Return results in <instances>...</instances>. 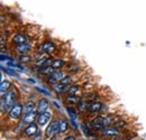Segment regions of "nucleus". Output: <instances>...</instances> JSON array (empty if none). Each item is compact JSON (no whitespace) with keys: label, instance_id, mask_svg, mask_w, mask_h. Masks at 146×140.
I'll use <instances>...</instances> for the list:
<instances>
[{"label":"nucleus","instance_id":"2eb2a0df","mask_svg":"<svg viewBox=\"0 0 146 140\" xmlns=\"http://www.w3.org/2000/svg\"><path fill=\"white\" fill-rule=\"evenodd\" d=\"M13 42L15 43V44H24V43H27V39H26V36L23 35V34H17V35H15L13 37Z\"/></svg>","mask_w":146,"mask_h":140},{"label":"nucleus","instance_id":"bb28decb","mask_svg":"<svg viewBox=\"0 0 146 140\" xmlns=\"http://www.w3.org/2000/svg\"><path fill=\"white\" fill-rule=\"evenodd\" d=\"M62 140H76V137L74 135H68V136H65Z\"/></svg>","mask_w":146,"mask_h":140},{"label":"nucleus","instance_id":"39448f33","mask_svg":"<svg viewBox=\"0 0 146 140\" xmlns=\"http://www.w3.org/2000/svg\"><path fill=\"white\" fill-rule=\"evenodd\" d=\"M38 130H39V129H38V124H37V123H31V124L26 125V127L23 129V135H24L25 137L32 138V137H34V136L36 135Z\"/></svg>","mask_w":146,"mask_h":140},{"label":"nucleus","instance_id":"9d476101","mask_svg":"<svg viewBox=\"0 0 146 140\" xmlns=\"http://www.w3.org/2000/svg\"><path fill=\"white\" fill-rule=\"evenodd\" d=\"M64 77V73L61 72V71H55L54 73L47 77V82L51 83V84H56V83H60Z\"/></svg>","mask_w":146,"mask_h":140},{"label":"nucleus","instance_id":"393cba45","mask_svg":"<svg viewBox=\"0 0 146 140\" xmlns=\"http://www.w3.org/2000/svg\"><path fill=\"white\" fill-rule=\"evenodd\" d=\"M32 139L33 140H42L43 139V131H42V130H38L36 135H35L34 137H32Z\"/></svg>","mask_w":146,"mask_h":140},{"label":"nucleus","instance_id":"1a4fd4ad","mask_svg":"<svg viewBox=\"0 0 146 140\" xmlns=\"http://www.w3.org/2000/svg\"><path fill=\"white\" fill-rule=\"evenodd\" d=\"M54 50H55V45L53 42H44V43H42V44L38 46V48H37L38 53H40V54H44V53H52Z\"/></svg>","mask_w":146,"mask_h":140},{"label":"nucleus","instance_id":"a211bd4d","mask_svg":"<svg viewBox=\"0 0 146 140\" xmlns=\"http://www.w3.org/2000/svg\"><path fill=\"white\" fill-rule=\"evenodd\" d=\"M65 101H66L69 104H75V103H79V102H80V99H79L76 95L68 94L66 98H65Z\"/></svg>","mask_w":146,"mask_h":140},{"label":"nucleus","instance_id":"412c9836","mask_svg":"<svg viewBox=\"0 0 146 140\" xmlns=\"http://www.w3.org/2000/svg\"><path fill=\"white\" fill-rule=\"evenodd\" d=\"M64 65V61L63 59H54L53 62H52V66L54 67V69H60V67H62Z\"/></svg>","mask_w":146,"mask_h":140},{"label":"nucleus","instance_id":"f257e3e1","mask_svg":"<svg viewBox=\"0 0 146 140\" xmlns=\"http://www.w3.org/2000/svg\"><path fill=\"white\" fill-rule=\"evenodd\" d=\"M16 98H17V92L11 88L9 90L2 98H1V110L5 112H9V110L14 106L16 103Z\"/></svg>","mask_w":146,"mask_h":140},{"label":"nucleus","instance_id":"423d86ee","mask_svg":"<svg viewBox=\"0 0 146 140\" xmlns=\"http://www.w3.org/2000/svg\"><path fill=\"white\" fill-rule=\"evenodd\" d=\"M51 119H52V114H51V112L45 111V112L38 113L37 119H36V122H37V124H38V125L44 127V125H46L47 123L51 121Z\"/></svg>","mask_w":146,"mask_h":140},{"label":"nucleus","instance_id":"5701e85b","mask_svg":"<svg viewBox=\"0 0 146 140\" xmlns=\"http://www.w3.org/2000/svg\"><path fill=\"white\" fill-rule=\"evenodd\" d=\"M71 82H72V77H71L70 75L64 76V77H63V80L61 81V83H62V84H64V85H69Z\"/></svg>","mask_w":146,"mask_h":140},{"label":"nucleus","instance_id":"b1692460","mask_svg":"<svg viewBox=\"0 0 146 140\" xmlns=\"http://www.w3.org/2000/svg\"><path fill=\"white\" fill-rule=\"evenodd\" d=\"M19 61L21 62V63H28V62H31V57L29 56H26V55H19Z\"/></svg>","mask_w":146,"mask_h":140},{"label":"nucleus","instance_id":"6e6552de","mask_svg":"<svg viewBox=\"0 0 146 140\" xmlns=\"http://www.w3.org/2000/svg\"><path fill=\"white\" fill-rule=\"evenodd\" d=\"M104 104L99 101H91L89 103H87V106H86V111L87 112H90V113H98L101 111Z\"/></svg>","mask_w":146,"mask_h":140},{"label":"nucleus","instance_id":"ddd939ff","mask_svg":"<svg viewBox=\"0 0 146 140\" xmlns=\"http://www.w3.org/2000/svg\"><path fill=\"white\" fill-rule=\"evenodd\" d=\"M29 50H31V45L28 44V43H24V44H19L16 46V51L18 53H20L21 55L24 54H27V53L29 52Z\"/></svg>","mask_w":146,"mask_h":140},{"label":"nucleus","instance_id":"dca6fc26","mask_svg":"<svg viewBox=\"0 0 146 140\" xmlns=\"http://www.w3.org/2000/svg\"><path fill=\"white\" fill-rule=\"evenodd\" d=\"M9 87H10V82H9V81H2V82H1V87H0V90H1V98L9 91Z\"/></svg>","mask_w":146,"mask_h":140},{"label":"nucleus","instance_id":"f03ea898","mask_svg":"<svg viewBox=\"0 0 146 140\" xmlns=\"http://www.w3.org/2000/svg\"><path fill=\"white\" fill-rule=\"evenodd\" d=\"M99 133L102 138H113V137H120L123 132L120 131L119 128L115 125H109V127L104 128Z\"/></svg>","mask_w":146,"mask_h":140},{"label":"nucleus","instance_id":"f8f14e48","mask_svg":"<svg viewBox=\"0 0 146 140\" xmlns=\"http://www.w3.org/2000/svg\"><path fill=\"white\" fill-rule=\"evenodd\" d=\"M35 109H36V103H35V102H33V101H27V102L24 104V114L34 112Z\"/></svg>","mask_w":146,"mask_h":140},{"label":"nucleus","instance_id":"7ed1b4c3","mask_svg":"<svg viewBox=\"0 0 146 140\" xmlns=\"http://www.w3.org/2000/svg\"><path fill=\"white\" fill-rule=\"evenodd\" d=\"M57 135H60V123H58V119H54L51 121V123L47 125L45 130V138L46 139L53 138Z\"/></svg>","mask_w":146,"mask_h":140},{"label":"nucleus","instance_id":"aec40b11","mask_svg":"<svg viewBox=\"0 0 146 140\" xmlns=\"http://www.w3.org/2000/svg\"><path fill=\"white\" fill-rule=\"evenodd\" d=\"M66 92H68V94L76 95V94H78V92H79V87H78V85H71V87H69V88H68Z\"/></svg>","mask_w":146,"mask_h":140},{"label":"nucleus","instance_id":"4be33fe9","mask_svg":"<svg viewBox=\"0 0 146 140\" xmlns=\"http://www.w3.org/2000/svg\"><path fill=\"white\" fill-rule=\"evenodd\" d=\"M66 111H68V113H69V116H70V118L72 119V120H75L76 119V113H75V110H73L72 108H66Z\"/></svg>","mask_w":146,"mask_h":140},{"label":"nucleus","instance_id":"a878e982","mask_svg":"<svg viewBox=\"0 0 146 140\" xmlns=\"http://www.w3.org/2000/svg\"><path fill=\"white\" fill-rule=\"evenodd\" d=\"M2 71H5L6 73H8V74H10V75H13V76H18V74H17L15 71L10 70V69H7V67H2Z\"/></svg>","mask_w":146,"mask_h":140},{"label":"nucleus","instance_id":"20e7f679","mask_svg":"<svg viewBox=\"0 0 146 140\" xmlns=\"http://www.w3.org/2000/svg\"><path fill=\"white\" fill-rule=\"evenodd\" d=\"M23 114H24V105L19 102H16L8 112V116L11 120H18L21 118Z\"/></svg>","mask_w":146,"mask_h":140},{"label":"nucleus","instance_id":"6ab92c4d","mask_svg":"<svg viewBox=\"0 0 146 140\" xmlns=\"http://www.w3.org/2000/svg\"><path fill=\"white\" fill-rule=\"evenodd\" d=\"M68 88H69L68 85H64V84H62L61 82H60V83H56V84H54V87H53V88H54L57 93H62V92L66 91V90H68Z\"/></svg>","mask_w":146,"mask_h":140},{"label":"nucleus","instance_id":"9b49d317","mask_svg":"<svg viewBox=\"0 0 146 140\" xmlns=\"http://www.w3.org/2000/svg\"><path fill=\"white\" fill-rule=\"evenodd\" d=\"M48 108H50V101L47 99H45V98L39 99L38 102L36 103V111L38 113H42V112L47 111Z\"/></svg>","mask_w":146,"mask_h":140},{"label":"nucleus","instance_id":"0eeeda50","mask_svg":"<svg viewBox=\"0 0 146 140\" xmlns=\"http://www.w3.org/2000/svg\"><path fill=\"white\" fill-rule=\"evenodd\" d=\"M37 116H38V112H37V111L24 114V117L21 118L20 124H21V125H28V124H31V123H34L36 121Z\"/></svg>","mask_w":146,"mask_h":140},{"label":"nucleus","instance_id":"f3484780","mask_svg":"<svg viewBox=\"0 0 146 140\" xmlns=\"http://www.w3.org/2000/svg\"><path fill=\"white\" fill-rule=\"evenodd\" d=\"M58 123H60V133H65L68 131V128H69V124L66 122V120L58 119Z\"/></svg>","mask_w":146,"mask_h":140},{"label":"nucleus","instance_id":"4468645a","mask_svg":"<svg viewBox=\"0 0 146 140\" xmlns=\"http://www.w3.org/2000/svg\"><path fill=\"white\" fill-rule=\"evenodd\" d=\"M55 72V69L52 66V65H50V66H43V67H40V70H39V74H42V75H45V76H51L53 73Z\"/></svg>","mask_w":146,"mask_h":140}]
</instances>
